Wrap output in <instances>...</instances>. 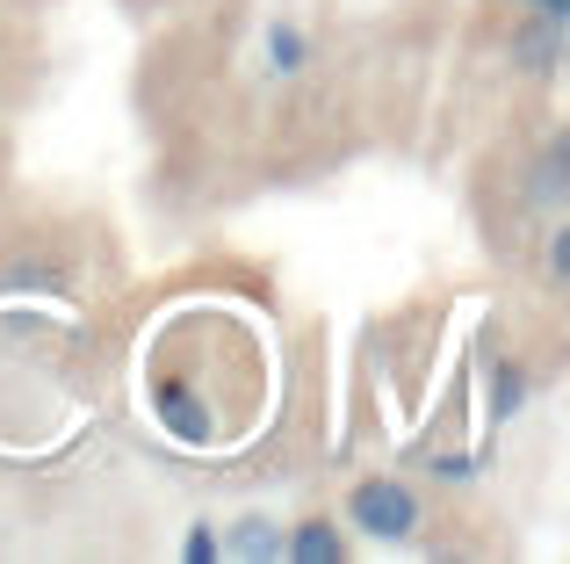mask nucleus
<instances>
[{
  "label": "nucleus",
  "mask_w": 570,
  "mask_h": 564,
  "mask_svg": "<svg viewBox=\"0 0 570 564\" xmlns=\"http://www.w3.org/2000/svg\"><path fill=\"white\" fill-rule=\"evenodd\" d=\"M159 420H167V427H174L181 441H203V435H209L203 406H195V398L181 391V383H167V391H159Z\"/></svg>",
  "instance_id": "nucleus-2"
},
{
  "label": "nucleus",
  "mask_w": 570,
  "mask_h": 564,
  "mask_svg": "<svg viewBox=\"0 0 570 564\" xmlns=\"http://www.w3.org/2000/svg\"><path fill=\"white\" fill-rule=\"evenodd\" d=\"M181 557L188 564H209V557H217V536H209V528H195V536L181 543Z\"/></svg>",
  "instance_id": "nucleus-9"
},
{
  "label": "nucleus",
  "mask_w": 570,
  "mask_h": 564,
  "mask_svg": "<svg viewBox=\"0 0 570 564\" xmlns=\"http://www.w3.org/2000/svg\"><path fill=\"white\" fill-rule=\"evenodd\" d=\"M528 8L542 14V22H563V14H570V0H528Z\"/></svg>",
  "instance_id": "nucleus-10"
},
{
  "label": "nucleus",
  "mask_w": 570,
  "mask_h": 564,
  "mask_svg": "<svg viewBox=\"0 0 570 564\" xmlns=\"http://www.w3.org/2000/svg\"><path fill=\"white\" fill-rule=\"evenodd\" d=\"M267 58H275L282 72H296L304 66V37H296V29H267Z\"/></svg>",
  "instance_id": "nucleus-6"
},
{
  "label": "nucleus",
  "mask_w": 570,
  "mask_h": 564,
  "mask_svg": "<svg viewBox=\"0 0 570 564\" xmlns=\"http://www.w3.org/2000/svg\"><path fill=\"white\" fill-rule=\"evenodd\" d=\"M347 522L362 528V536H376V543H397V536H412L419 499L404 493L397 478H362V485H354V499H347Z\"/></svg>",
  "instance_id": "nucleus-1"
},
{
  "label": "nucleus",
  "mask_w": 570,
  "mask_h": 564,
  "mask_svg": "<svg viewBox=\"0 0 570 564\" xmlns=\"http://www.w3.org/2000/svg\"><path fill=\"white\" fill-rule=\"evenodd\" d=\"M534 196H542V203L563 196V145H549V159L534 167Z\"/></svg>",
  "instance_id": "nucleus-7"
},
{
  "label": "nucleus",
  "mask_w": 570,
  "mask_h": 564,
  "mask_svg": "<svg viewBox=\"0 0 570 564\" xmlns=\"http://www.w3.org/2000/svg\"><path fill=\"white\" fill-rule=\"evenodd\" d=\"M232 557H282V536L267 522H238V536H232Z\"/></svg>",
  "instance_id": "nucleus-5"
},
{
  "label": "nucleus",
  "mask_w": 570,
  "mask_h": 564,
  "mask_svg": "<svg viewBox=\"0 0 570 564\" xmlns=\"http://www.w3.org/2000/svg\"><path fill=\"white\" fill-rule=\"evenodd\" d=\"M520 398H528V377H520L513 362H499V369H491V420H513Z\"/></svg>",
  "instance_id": "nucleus-4"
},
{
  "label": "nucleus",
  "mask_w": 570,
  "mask_h": 564,
  "mask_svg": "<svg viewBox=\"0 0 570 564\" xmlns=\"http://www.w3.org/2000/svg\"><path fill=\"white\" fill-rule=\"evenodd\" d=\"M289 557L296 564H340V536H333V522H304L289 536Z\"/></svg>",
  "instance_id": "nucleus-3"
},
{
  "label": "nucleus",
  "mask_w": 570,
  "mask_h": 564,
  "mask_svg": "<svg viewBox=\"0 0 570 564\" xmlns=\"http://www.w3.org/2000/svg\"><path fill=\"white\" fill-rule=\"evenodd\" d=\"M520 58L549 66V58H557V22H549V29H528V37H520Z\"/></svg>",
  "instance_id": "nucleus-8"
}]
</instances>
